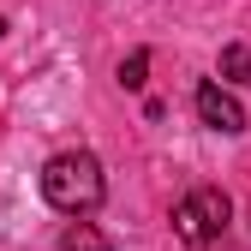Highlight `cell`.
Returning <instances> with one entry per match:
<instances>
[{"mask_svg":"<svg viewBox=\"0 0 251 251\" xmlns=\"http://www.w3.org/2000/svg\"><path fill=\"white\" fill-rule=\"evenodd\" d=\"M144 72H150V48H132L120 60V90H144Z\"/></svg>","mask_w":251,"mask_h":251,"instance_id":"8992f818","label":"cell"},{"mask_svg":"<svg viewBox=\"0 0 251 251\" xmlns=\"http://www.w3.org/2000/svg\"><path fill=\"white\" fill-rule=\"evenodd\" d=\"M233 222V198L222 192V185H198V192H185L179 209H174V233L185 239V251H209V245H222Z\"/></svg>","mask_w":251,"mask_h":251,"instance_id":"7a4b0ae2","label":"cell"},{"mask_svg":"<svg viewBox=\"0 0 251 251\" xmlns=\"http://www.w3.org/2000/svg\"><path fill=\"white\" fill-rule=\"evenodd\" d=\"M42 198H48L60 215H90V209L108 198L102 162H96L90 150H60L54 162L42 168Z\"/></svg>","mask_w":251,"mask_h":251,"instance_id":"6da1fadb","label":"cell"},{"mask_svg":"<svg viewBox=\"0 0 251 251\" xmlns=\"http://www.w3.org/2000/svg\"><path fill=\"white\" fill-rule=\"evenodd\" d=\"M215 72H222V84L251 90V48H245V42H227V48H222V60H215Z\"/></svg>","mask_w":251,"mask_h":251,"instance_id":"5b68a950","label":"cell"},{"mask_svg":"<svg viewBox=\"0 0 251 251\" xmlns=\"http://www.w3.org/2000/svg\"><path fill=\"white\" fill-rule=\"evenodd\" d=\"M60 251H114V239H108L102 227H90L84 215H72V227L60 233Z\"/></svg>","mask_w":251,"mask_h":251,"instance_id":"277c9868","label":"cell"},{"mask_svg":"<svg viewBox=\"0 0 251 251\" xmlns=\"http://www.w3.org/2000/svg\"><path fill=\"white\" fill-rule=\"evenodd\" d=\"M192 108H198V120L209 126V132H222V138H239L245 126H251V120H245V108H239V96H233L227 84H215V78H209V84H198Z\"/></svg>","mask_w":251,"mask_h":251,"instance_id":"3957f363","label":"cell"}]
</instances>
